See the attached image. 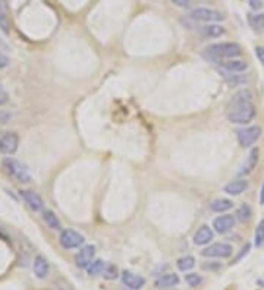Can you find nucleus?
<instances>
[{
    "mask_svg": "<svg viewBox=\"0 0 264 290\" xmlns=\"http://www.w3.org/2000/svg\"><path fill=\"white\" fill-rule=\"evenodd\" d=\"M198 32L205 38H219L225 34V28L219 24H205L198 27Z\"/></svg>",
    "mask_w": 264,
    "mask_h": 290,
    "instance_id": "obj_17",
    "label": "nucleus"
},
{
    "mask_svg": "<svg viewBox=\"0 0 264 290\" xmlns=\"http://www.w3.org/2000/svg\"><path fill=\"white\" fill-rule=\"evenodd\" d=\"M219 65L223 68V71H226L228 74H241L244 71H247L248 63L244 61H236V59H228V61H220Z\"/></svg>",
    "mask_w": 264,
    "mask_h": 290,
    "instance_id": "obj_13",
    "label": "nucleus"
},
{
    "mask_svg": "<svg viewBox=\"0 0 264 290\" xmlns=\"http://www.w3.org/2000/svg\"><path fill=\"white\" fill-rule=\"evenodd\" d=\"M255 54H257V57H258L260 63L264 66V47L261 46L255 47Z\"/></svg>",
    "mask_w": 264,
    "mask_h": 290,
    "instance_id": "obj_34",
    "label": "nucleus"
},
{
    "mask_svg": "<svg viewBox=\"0 0 264 290\" xmlns=\"http://www.w3.org/2000/svg\"><path fill=\"white\" fill-rule=\"evenodd\" d=\"M228 74V72H226ZM226 82L232 87H239V85H244L248 82V78L242 77V75H232V74H228L226 75Z\"/></svg>",
    "mask_w": 264,
    "mask_h": 290,
    "instance_id": "obj_29",
    "label": "nucleus"
},
{
    "mask_svg": "<svg viewBox=\"0 0 264 290\" xmlns=\"http://www.w3.org/2000/svg\"><path fill=\"white\" fill-rule=\"evenodd\" d=\"M205 53L208 54V59L219 63L220 61L236 59L242 54V48L236 43H216L210 44L205 48Z\"/></svg>",
    "mask_w": 264,
    "mask_h": 290,
    "instance_id": "obj_1",
    "label": "nucleus"
},
{
    "mask_svg": "<svg viewBox=\"0 0 264 290\" xmlns=\"http://www.w3.org/2000/svg\"><path fill=\"white\" fill-rule=\"evenodd\" d=\"M118 267L110 264V265H106L104 267V271H103V277L108 278V280H115L118 277Z\"/></svg>",
    "mask_w": 264,
    "mask_h": 290,
    "instance_id": "obj_30",
    "label": "nucleus"
},
{
    "mask_svg": "<svg viewBox=\"0 0 264 290\" xmlns=\"http://www.w3.org/2000/svg\"><path fill=\"white\" fill-rule=\"evenodd\" d=\"M185 280H187V283L191 287H197L202 283L201 275L195 274V273H189V274L185 275Z\"/></svg>",
    "mask_w": 264,
    "mask_h": 290,
    "instance_id": "obj_31",
    "label": "nucleus"
},
{
    "mask_svg": "<svg viewBox=\"0 0 264 290\" xmlns=\"http://www.w3.org/2000/svg\"><path fill=\"white\" fill-rule=\"evenodd\" d=\"M176 265H178V268H179L181 271H189V270L194 268V265H195V258L191 257V255H185V257H182V258L178 260Z\"/></svg>",
    "mask_w": 264,
    "mask_h": 290,
    "instance_id": "obj_25",
    "label": "nucleus"
},
{
    "mask_svg": "<svg viewBox=\"0 0 264 290\" xmlns=\"http://www.w3.org/2000/svg\"><path fill=\"white\" fill-rule=\"evenodd\" d=\"M248 5L254 12H257V11H260L263 8L264 0H248Z\"/></svg>",
    "mask_w": 264,
    "mask_h": 290,
    "instance_id": "obj_32",
    "label": "nucleus"
},
{
    "mask_svg": "<svg viewBox=\"0 0 264 290\" xmlns=\"http://www.w3.org/2000/svg\"><path fill=\"white\" fill-rule=\"evenodd\" d=\"M233 226H235V215L232 214H223L213 220V229L220 235L228 233L229 230H232Z\"/></svg>",
    "mask_w": 264,
    "mask_h": 290,
    "instance_id": "obj_9",
    "label": "nucleus"
},
{
    "mask_svg": "<svg viewBox=\"0 0 264 290\" xmlns=\"http://www.w3.org/2000/svg\"><path fill=\"white\" fill-rule=\"evenodd\" d=\"M233 207V202L231 199L226 198H220V199H215L212 204H210V210L215 211V213H225L228 210H231Z\"/></svg>",
    "mask_w": 264,
    "mask_h": 290,
    "instance_id": "obj_22",
    "label": "nucleus"
},
{
    "mask_svg": "<svg viewBox=\"0 0 264 290\" xmlns=\"http://www.w3.org/2000/svg\"><path fill=\"white\" fill-rule=\"evenodd\" d=\"M254 98L252 92L249 91L248 88H242L238 92H235L232 95V98L229 100L228 106H235V104H242V103H251Z\"/></svg>",
    "mask_w": 264,
    "mask_h": 290,
    "instance_id": "obj_20",
    "label": "nucleus"
},
{
    "mask_svg": "<svg viewBox=\"0 0 264 290\" xmlns=\"http://www.w3.org/2000/svg\"><path fill=\"white\" fill-rule=\"evenodd\" d=\"M248 181L245 179H236V181H232L228 185H225L223 191L228 194V195H232V197H238L241 195L242 192H245L248 189Z\"/></svg>",
    "mask_w": 264,
    "mask_h": 290,
    "instance_id": "obj_14",
    "label": "nucleus"
},
{
    "mask_svg": "<svg viewBox=\"0 0 264 290\" xmlns=\"http://www.w3.org/2000/svg\"><path fill=\"white\" fill-rule=\"evenodd\" d=\"M43 218L47 223V226L53 230H61L62 229V224H61V220L58 218V215L53 213L51 210H43Z\"/></svg>",
    "mask_w": 264,
    "mask_h": 290,
    "instance_id": "obj_23",
    "label": "nucleus"
},
{
    "mask_svg": "<svg viewBox=\"0 0 264 290\" xmlns=\"http://www.w3.org/2000/svg\"><path fill=\"white\" fill-rule=\"evenodd\" d=\"M121 277H122V283H124L128 289L131 290H140L142 289L144 284H145V278H144V277L135 274V273H132V271H128V270H125L124 273L121 274Z\"/></svg>",
    "mask_w": 264,
    "mask_h": 290,
    "instance_id": "obj_10",
    "label": "nucleus"
},
{
    "mask_svg": "<svg viewBox=\"0 0 264 290\" xmlns=\"http://www.w3.org/2000/svg\"><path fill=\"white\" fill-rule=\"evenodd\" d=\"M249 248H251L249 245H245V248H244V249H242V252H241V254H239V255L236 257V260H235V262H238V261H239V260H241V258H242V257H245V255L248 254Z\"/></svg>",
    "mask_w": 264,
    "mask_h": 290,
    "instance_id": "obj_37",
    "label": "nucleus"
},
{
    "mask_svg": "<svg viewBox=\"0 0 264 290\" xmlns=\"http://www.w3.org/2000/svg\"><path fill=\"white\" fill-rule=\"evenodd\" d=\"M8 100H9V95L3 91V90H0V106L6 104V103H8Z\"/></svg>",
    "mask_w": 264,
    "mask_h": 290,
    "instance_id": "obj_35",
    "label": "nucleus"
},
{
    "mask_svg": "<svg viewBox=\"0 0 264 290\" xmlns=\"http://www.w3.org/2000/svg\"><path fill=\"white\" fill-rule=\"evenodd\" d=\"M251 215H252V210H251V207H249L248 204H242L238 210H236V214H235V217L239 220V221H248L249 218H251Z\"/></svg>",
    "mask_w": 264,
    "mask_h": 290,
    "instance_id": "obj_26",
    "label": "nucleus"
},
{
    "mask_svg": "<svg viewBox=\"0 0 264 290\" xmlns=\"http://www.w3.org/2000/svg\"><path fill=\"white\" fill-rule=\"evenodd\" d=\"M8 65H9V59H8L5 54H2V53H0V69L6 68Z\"/></svg>",
    "mask_w": 264,
    "mask_h": 290,
    "instance_id": "obj_36",
    "label": "nucleus"
},
{
    "mask_svg": "<svg viewBox=\"0 0 264 290\" xmlns=\"http://www.w3.org/2000/svg\"><path fill=\"white\" fill-rule=\"evenodd\" d=\"M236 137H238V142L241 147L248 148L251 145H254L258 141V138L261 137V128L255 125V126L244 128V129H238Z\"/></svg>",
    "mask_w": 264,
    "mask_h": 290,
    "instance_id": "obj_5",
    "label": "nucleus"
},
{
    "mask_svg": "<svg viewBox=\"0 0 264 290\" xmlns=\"http://www.w3.org/2000/svg\"><path fill=\"white\" fill-rule=\"evenodd\" d=\"M22 197L25 199V202L28 204V207L32 211H43L44 210V201L41 199L40 195H37L32 191H22Z\"/></svg>",
    "mask_w": 264,
    "mask_h": 290,
    "instance_id": "obj_15",
    "label": "nucleus"
},
{
    "mask_svg": "<svg viewBox=\"0 0 264 290\" xmlns=\"http://www.w3.org/2000/svg\"><path fill=\"white\" fill-rule=\"evenodd\" d=\"M173 5H176L178 8H184V9H187L191 6V2L192 0H171Z\"/></svg>",
    "mask_w": 264,
    "mask_h": 290,
    "instance_id": "obj_33",
    "label": "nucleus"
},
{
    "mask_svg": "<svg viewBox=\"0 0 264 290\" xmlns=\"http://www.w3.org/2000/svg\"><path fill=\"white\" fill-rule=\"evenodd\" d=\"M254 245L255 248H261L264 245V218L260 220L255 229V236H254Z\"/></svg>",
    "mask_w": 264,
    "mask_h": 290,
    "instance_id": "obj_28",
    "label": "nucleus"
},
{
    "mask_svg": "<svg viewBox=\"0 0 264 290\" xmlns=\"http://www.w3.org/2000/svg\"><path fill=\"white\" fill-rule=\"evenodd\" d=\"M258 284H260L261 287H264V280H258Z\"/></svg>",
    "mask_w": 264,
    "mask_h": 290,
    "instance_id": "obj_39",
    "label": "nucleus"
},
{
    "mask_svg": "<svg viewBox=\"0 0 264 290\" xmlns=\"http://www.w3.org/2000/svg\"><path fill=\"white\" fill-rule=\"evenodd\" d=\"M213 236H215V233H213L212 227H208V226H201L200 229L195 231V235H194V244L207 245L208 242H212Z\"/></svg>",
    "mask_w": 264,
    "mask_h": 290,
    "instance_id": "obj_18",
    "label": "nucleus"
},
{
    "mask_svg": "<svg viewBox=\"0 0 264 290\" xmlns=\"http://www.w3.org/2000/svg\"><path fill=\"white\" fill-rule=\"evenodd\" d=\"M0 30L5 34L11 32V12L6 0H0Z\"/></svg>",
    "mask_w": 264,
    "mask_h": 290,
    "instance_id": "obj_16",
    "label": "nucleus"
},
{
    "mask_svg": "<svg viewBox=\"0 0 264 290\" xmlns=\"http://www.w3.org/2000/svg\"><path fill=\"white\" fill-rule=\"evenodd\" d=\"M3 168H5V171H6L11 178L16 179L18 182L28 184V182L31 181L28 170L25 168L24 164H21L15 158H5V160H3Z\"/></svg>",
    "mask_w": 264,
    "mask_h": 290,
    "instance_id": "obj_3",
    "label": "nucleus"
},
{
    "mask_svg": "<svg viewBox=\"0 0 264 290\" xmlns=\"http://www.w3.org/2000/svg\"><path fill=\"white\" fill-rule=\"evenodd\" d=\"M59 242L65 249H74V248H79L81 245L85 242V238L72 229L62 230L61 236H59Z\"/></svg>",
    "mask_w": 264,
    "mask_h": 290,
    "instance_id": "obj_7",
    "label": "nucleus"
},
{
    "mask_svg": "<svg viewBox=\"0 0 264 290\" xmlns=\"http://www.w3.org/2000/svg\"><path fill=\"white\" fill-rule=\"evenodd\" d=\"M104 267H106V264H104L103 261L95 260V261H93L88 267H87V273H88L90 275L101 274V273L104 271Z\"/></svg>",
    "mask_w": 264,
    "mask_h": 290,
    "instance_id": "obj_27",
    "label": "nucleus"
},
{
    "mask_svg": "<svg viewBox=\"0 0 264 290\" xmlns=\"http://www.w3.org/2000/svg\"><path fill=\"white\" fill-rule=\"evenodd\" d=\"M155 287H162V289H166V287H173V286H178L179 284V275L171 273V274H163L162 277H159L155 280Z\"/></svg>",
    "mask_w": 264,
    "mask_h": 290,
    "instance_id": "obj_21",
    "label": "nucleus"
},
{
    "mask_svg": "<svg viewBox=\"0 0 264 290\" xmlns=\"http://www.w3.org/2000/svg\"><path fill=\"white\" fill-rule=\"evenodd\" d=\"M94 255H95V246L93 245H87L84 246L77 255V265L79 268H87L91 262L94 261Z\"/></svg>",
    "mask_w": 264,
    "mask_h": 290,
    "instance_id": "obj_11",
    "label": "nucleus"
},
{
    "mask_svg": "<svg viewBox=\"0 0 264 290\" xmlns=\"http://www.w3.org/2000/svg\"><path fill=\"white\" fill-rule=\"evenodd\" d=\"M32 270H34V274L37 275L38 278H44L48 274V262L43 257V255H37L35 260H34V265H32Z\"/></svg>",
    "mask_w": 264,
    "mask_h": 290,
    "instance_id": "obj_19",
    "label": "nucleus"
},
{
    "mask_svg": "<svg viewBox=\"0 0 264 290\" xmlns=\"http://www.w3.org/2000/svg\"><path fill=\"white\" fill-rule=\"evenodd\" d=\"M248 24L252 30H264V14H260V12H252V14H249Z\"/></svg>",
    "mask_w": 264,
    "mask_h": 290,
    "instance_id": "obj_24",
    "label": "nucleus"
},
{
    "mask_svg": "<svg viewBox=\"0 0 264 290\" xmlns=\"http://www.w3.org/2000/svg\"><path fill=\"white\" fill-rule=\"evenodd\" d=\"M233 254V248L232 245L226 244V242H218V244L210 245L207 246L205 249L201 251L202 257L205 258H229Z\"/></svg>",
    "mask_w": 264,
    "mask_h": 290,
    "instance_id": "obj_6",
    "label": "nucleus"
},
{
    "mask_svg": "<svg viewBox=\"0 0 264 290\" xmlns=\"http://www.w3.org/2000/svg\"><path fill=\"white\" fill-rule=\"evenodd\" d=\"M258 154L260 153H258L257 148H252V150L249 151L248 157L245 158L244 164L241 166L239 171H238V176H239V178H242V176H248L249 173L255 168L257 163H258Z\"/></svg>",
    "mask_w": 264,
    "mask_h": 290,
    "instance_id": "obj_12",
    "label": "nucleus"
},
{
    "mask_svg": "<svg viewBox=\"0 0 264 290\" xmlns=\"http://www.w3.org/2000/svg\"><path fill=\"white\" fill-rule=\"evenodd\" d=\"M255 118V106L254 103H242L228 106V119L235 125H247Z\"/></svg>",
    "mask_w": 264,
    "mask_h": 290,
    "instance_id": "obj_2",
    "label": "nucleus"
},
{
    "mask_svg": "<svg viewBox=\"0 0 264 290\" xmlns=\"http://www.w3.org/2000/svg\"><path fill=\"white\" fill-rule=\"evenodd\" d=\"M19 145V137L16 132H6L0 137V153L12 155L16 153Z\"/></svg>",
    "mask_w": 264,
    "mask_h": 290,
    "instance_id": "obj_8",
    "label": "nucleus"
},
{
    "mask_svg": "<svg viewBox=\"0 0 264 290\" xmlns=\"http://www.w3.org/2000/svg\"><path fill=\"white\" fill-rule=\"evenodd\" d=\"M260 204L264 205V184H263V188H261V194H260Z\"/></svg>",
    "mask_w": 264,
    "mask_h": 290,
    "instance_id": "obj_38",
    "label": "nucleus"
},
{
    "mask_svg": "<svg viewBox=\"0 0 264 290\" xmlns=\"http://www.w3.org/2000/svg\"><path fill=\"white\" fill-rule=\"evenodd\" d=\"M189 18L194 19V21H198V22H205V24H215L219 21H223L225 16L223 14H220L216 9H212V8H195L189 12Z\"/></svg>",
    "mask_w": 264,
    "mask_h": 290,
    "instance_id": "obj_4",
    "label": "nucleus"
}]
</instances>
